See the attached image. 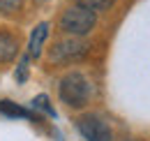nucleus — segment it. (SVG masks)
Masks as SVG:
<instances>
[{"instance_id": "obj_2", "label": "nucleus", "mask_w": 150, "mask_h": 141, "mask_svg": "<svg viewBox=\"0 0 150 141\" xmlns=\"http://www.w3.org/2000/svg\"><path fill=\"white\" fill-rule=\"evenodd\" d=\"M97 26V14L86 9V7H69L60 14V30L65 35H72V37H86L90 35Z\"/></svg>"}, {"instance_id": "obj_12", "label": "nucleus", "mask_w": 150, "mask_h": 141, "mask_svg": "<svg viewBox=\"0 0 150 141\" xmlns=\"http://www.w3.org/2000/svg\"><path fill=\"white\" fill-rule=\"evenodd\" d=\"M37 2H46V0H37Z\"/></svg>"}, {"instance_id": "obj_5", "label": "nucleus", "mask_w": 150, "mask_h": 141, "mask_svg": "<svg viewBox=\"0 0 150 141\" xmlns=\"http://www.w3.org/2000/svg\"><path fill=\"white\" fill-rule=\"evenodd\" d=\"M49 30H51V23H49V21H42V23L35 26V30L30 33V39H28V56H30L33 60L42 58V49H44V44H46V39H49Z\"/></svg>"}, {"instance_id": "obj_9", "label": "nucleus", "mask_w": 150, "mask_h": 141, "mask_svg": "<svg viewBox=\"0 0 150 141\" xmlns=\"http://www.w3.org/2000/svg\"><path fill=\"white\" fill-rule=\"evenodd\" d=\"M30 104H33V109H37V111H42V113H46V116L56 118V109H53V104H51L49 95H37Z\"/></svg>"}, {"instance_id": "obj_4", "label": "nucleus", "mask_w": 150, "mask_h": 141, "mask_svg": "<svg viewBox=\"0 0 150 141\" xmlns=\"http://www.w3.org/2000/svg\"><path fill=\"white\" fill-rule=\"evenodd\" d=\"M76 132L83 141H113V130L99 113H83L76 118Z\"/></svg>"}, {"instance_id": "obj_10", "label": "nucleus", "mask_w": 150, "mask_h": 141, "mask_svg": "<svg viewBox=\"0 0 150 141\" xmlns=\"http://www.w3.org/2000/svg\"><path fill=\"white\" fill-rule=\"evenodd\" d=\"M28 76H30V56L25 53V56L19 60L16 70H14V79H16V83H25Z\"/></svg>"}, {"instance_id": "obj_3", "label": "nucleus", "mask_w": 150, "mask_h": 141, "mask_svg": "<svg viewBox=\"0 0 150 141\" xmlns=\"http://www.w3.org/2000/svg\"><path fill=\"white\" fill-rule=\"evenodd\" d=\"M90 51V44L83 42L81 37H67V39H58L56 44L49 49V60L51 65H69L81 58H86Z\"/></svg>"}, {"instance_id": "obj_8", "label": "nucleus", "mask_w": 150, "mask_h": 141, "mask_svg": "<svg viewBox=\"0 0 150 141\" xmlns=\"http://www.w3.org/2000/svg\"><path fill=\"white\" fill-rule=\"evenodd\" d=\"M113 2L115 0H76V5L79 7H86V9H90V12H106V9H111Z\"/></svg>"}, {"instance_id": "obj_7", "label": "nucleus", "mask_w": 150, "mask_h": 141, "mask_svg": "<svg viewBox=\"0 0 150 141\" xmlns=\"http://www.w3.org/2000/svg\"><path fill=\"white\" fill-rule=\"evenodd\" d=\"M0 113H2L5 118H30V120H35V116H33L25 106L16 104V102H12V100H0Z\"/></svg>"}, {"instance_id": "obj_11", "label": "nucleus", "mask_w": 150, "mask_h": 141, "mask_svg": "<svg viewBox=\"0 0 150 141\" xmlns=\"http://www.w3.org/2000/svg\"><path fill=\"white\" fill-rule=\"evenodd\" d=\"M25 0H0V14H16L23 9Z\"/></svg>"}, {"instance_id": "obj_6", "label": "nucleus", "mask_w": 150, "mask_h": 141, "mask_svg": "<svg viewBox=\"0 0 150 141\" xmlns=\"http://www.w3.org/2000/svg\"><path fill=\"white\" fill-rule=\"evenodd\" d=\"M19 56V37L9 30H0V65L12 63Z\"/></svg>"}, {"instance_id": "obj_1", "label": "nucleus", "mask_w": 150, "mask_h": 141, "mask_svg": "<svg viewBox=\"0 0 150 141\" xmlns=\"http://www.w3.org/2000/svg\"><path fill=\"white\" fill-rule=\"evenodd\" d=\"M93 95H95L93 81L79 70L67 72L58 81V97L67 109H86L93 102Z\"/></svg>"}]
</instances>
